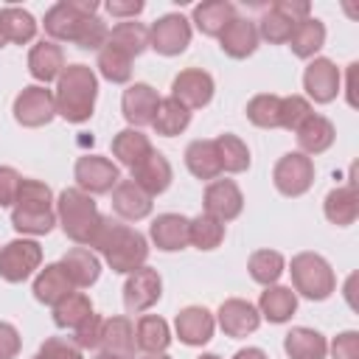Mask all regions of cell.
Here are the masks:
<instances>
[{"mask_svg": "<svg viewBox=\"0 0 359 359\" xmlns=\"http://www.w3.org/2000/svg\"><path fill=\"white\" fill-rule=\"evenodd\" d=\"M87 250L101 252L112 272L129 275V272H135V269H140L146 264V258H149V238L140 230L123 224L121 219L101 216V224L93 233Z\"/></svg>", "mask_w": 359, "mask_h": 359, "instance_id": "obj_1", "label": "cell"}, {"mask_svg": "<svg viewBox=\"0 0 359 359\" xmlns=\"http://www.w3.org/2000/svg\"><path fill=\"white\" fill-rule=\"evenodd\" d=\"M95 98H98V76L90 65H65L62 76L56 79L53 101H56V115L65 118L67 123H84L95 112Z\"/></svg>", "mask_w": 359, "mask_h": 359, "instance_id": "obj_2", "label": "cell"}, {"mask_svg": "<svg viewBox=\"0 0 359 359\" xmlns=\"http://www.w3.org/2000/svg\"><path fill=\"white\" fill-rule=\"evenodd\" d=\"M53 210H56V222L65 230V236L79 247L90 244V238L98 230L101 216H104V213H98V205L93 202V196L79 188H65L56 196Z\"/></svg>", "mask_w": 359, "mask_h": 359, "instance_id": "obj_3", "label": "cell"}, {"mask_svg": "<svg viewBox=\"0 0 359 359\" xmlns=\"http://www.w3.org/2000/svg\"><path fill=\"white\" fill-rule=\"evenodd\" d=\"M289 275H292V289L294 294L306 297V300H328L337 292V275L334 266L328 264V258H323L320 252H297L289 261Z\"/></svg>", "mask_w": 359, "mask_h": 359, "instance_id": "obj_4", "label": "cell"}, {"mask_svg": "<svg viewBox=\"0 0 359 359\" xmlns=\"http://www.w3.org/2000/svg\"><path fill=\"white\" fill-rule=\"evenodd\" d=\"M98 3L95 0H59L45 11L42 28L50 42H76L84 20L95 17Z\"/></svg>", "mask_w": 359, "mask_h": 359, "instance_id": "obj_5", "label": "cell"}, {"mask_svg": "<svg viewBox=\"0 0 359 359\" xmlns=\"http://www.w3.org/2000/svg\"><path fill=\"white\" fill-rule=\"evenodd\" d=\"M42 269V247L34 238H14L0 247V278L6 283H22Z\"/></svg>", "mask_w": 359, "mask_h": 359, "instance_id": "obj_6", "label": "cell"}, {"mask_svg": "<svg viewBox=\"0 0 359 359\" xmlns=\"http://www.w3.org/2000/svg\"><path fill=\"white\" fill-rule=\"evenodd\" d=\"M14 121L25 129H39L48 126L56 118V101H53V90L42 87V84H28L17 93L14 98Z\"/></svg>", "mask_w": 359, "mask_h": 359, "instance_id": "obj_7", "label": "cell"}, {"mask_svg": "<svg viewBox=\"0 0 359 359\" xmlns=\"http://www.w3.org/2000/svg\"><path fill=\"white\" fill-rule=\"evenodd\" d=\"M272 182L278 194L289 199L303 196L314 185V160L306 157L303 151H286L272 168Z\"/></svg>", "mask_w": 359, "mask_h": 359, "instance_id": "obj_8", "label": "cell"}, {"mask_svg": "<svg viewBox=\"0 0 359 359\" xmlns=\"http://www.w3.org/2000/svg\"><path fill=\"white\" fill-rule=\"evenodd\" d=\"M191 20L171 11V14H163L151 22L149 28V48L157 50L160 56H180L188 50L191 45Z\"/></svg>", "mask_w": 359, "mask_h": 359, "instance_id": "obj_9", "label": "cell"}, {"mask_svg": "<svg viewBox=\"0 0 359 359\" xmlns=\"http://www.w3.org/2000/svg\"><path fill=\"white\" fill-rule=\"evenodd\" d=\"M73 177H76V188L90 196L109 194L121 182L118 165L104 154H81L73 165Z\"/></svg>", "mask_w": 359, "mask_h": 359, "instance_id": "obj_10", "label": "cell"}, {"mask_svg": "<svg viewBox=\"0 0 359 359\" xmlns=\"http://www.w3.org/2000/svg\"><path fill=\"white\" fill-rule=\"evenodd\" d=\"M160 297H163V278H160V272L154 266L143 264L140 269H135V272L126 275V283H123V309L129 314L149 311Z\"/></svg>", "mask_w": 359, "mask_h": 359, "instance_id": "obj_11", "label": "cell"}, {"mask_svg": "<svg viewBox=\"0 0 359 359\" xmlns=\"http://www.w3.org/2000/svg\"><path fill=\"white\" fill-rule=\"evenodd\" d=\"M306 98L314 104H331L342 90V73L328 56H314L303 70Z\"/></svg>", "mask_w": 359, "mask_h": 359, "instance_id": "obj_12", "label": "cell"}, {"mask_svg": "<svg viewBox=\"0 0 359 359\" xmlns=\"http://www.w3.org/2000/svg\"><path fill=\"white\" fill-rule=\"evenodd\" d=\"M213 93H216V81L202 67H185L171 81V98H177L188 112L208 107L213 101Z\"/></svg>", "mask_w": 359, "mask_h": 359, "instance_id": "obj_13", "label": "cell"}, {"mask_svg": "<svg viewBox=\"0 0 359 359\" xmlns=\"http://www.w3.org/2000/svg\"><path fill=\"white\" fill-rule=\"evenodd\" d=\"M244 210V194L236 180H210L202 194V213L219 219L222 224L238 219Z\"/></svg>", "mask_w": 359, "mask_h": 359, "instance_id": "obj_14", "label": "cell"}, {"mask_svg": "<svg viewBox=\"0 0 359 359\" xmlns=\"http://www.w3.org/2000/svg\"><path fill=\"white\" fill-rule=\"evenodd\" d=\"M213 317H216V325L227 337H233V339H244V337L255 334L258 325H261V314H258L255 303H250L244 297H227V300H222V306L216 309Z\"/></svg>", "mask_w": 359, "mask_h": 359, "instance_id": "obj_15", "label": "cell"}, {"mask_svg": "<svg viewBox=\"0 0 359 359\" xmlns=\"http://www.w3.org/2000/svg\"><path fill=\"white\" fill-rule=\"evenodd\" d=\"M213 331H216V317L205 306H185L174 317V334L188 348L208 345L213 339Z\"/></svg>", "mask_w": 359, "mask_h": 359, "instance_id": "obj_16", "label": "cell"}, {"mask_svg": "<svg viewBox=\"0 0 359 359\" xmlns=\"http://www.w3.org/2000/svg\"><path fill=\"white\" fill-rule=\"evenodd\" d=\"M160 107V95L151 84L146 81H135L123 90L121 95V112L126 118V123L132 129H140V126H151L154 121V112Z\"/></svg>", "mask_w": 359, "mask_h": 359, "instance_id": "obj_17", "label": "cell"}, {"mask_svg": "<svg viewBox=\"0 0 359 359\" xmlns=\"http://www.w3.org/2000/svg\"><path fill=\"white\" fill-rule=\"evenodd\" d=\"M188 224L191 219L182 213H160L149 224V241L163 252H180L188 247Z\"/></svg>", "mask_w": 359, "mask_h": 359, "instance_id": "obj_18", "label": "cell"}, {"mask_svg": "<svg viewBox=\"0 0 359 359\" xmlns=\"http://www.w3.org/2000/svg\"><path fill=\"white\" fill-rule=\"evenodd\" d=\"M216 39H219V48L230 59H247V56H252L255 48H258V42H261L255 22L247 20V17H238V14L222 28V34Z\"/></svg>", "mask_w": 359, "mask_h": 359, "instance_id": "obj_19", "label": "cell"}, {"mask_svg": "<svg viewBox=\"0 0 359 359\" xmlns=\"http://www.w3.org/2000/svg\"><path fill=\"white\" fill-rule=\"evenodd\" d=\"M151 196L135 182V180H121L112 188V210L118 213V219L123 222H140L146 216H151Z\"/></svg>", "mask_w": 359, "mask_h": 359, "instance_id": "obj_20", "label": "cell"}, {"mask_svg": "<svg viewBox=\"0 0 359 359\" xmlns=\"http://www.w3.org/2000/svg\"><path fill=\"white\" fill-rule=\"evenodd\" d=\"M65 70V50L59 42L50 39H39L36 45H31L28 50V73L31 79H36L42 87L48 81H56Z\"/></svg>", "mask_w": 359, "mask_h": 359, "instance_id": "obj_21", "label": "cell"}, {"mask_svg": "<svg viewBox=\"0 0 359 359\" xmlns=\"http://www.w3.org/2000/svg\"><path fill=\"white\" fill-rule=\"evenodd\" d=\"M129 180H135V182L154 199V196H160V194H165V191L171 188L174 168H171V163L165 160V154L151 151L143 163H137V165L132 168V177H129Z\"/></svg>", "mask_w": 359, "mask_h": 359, "instance_id": "obj_22", "label": "cell"}, {"mask_svg": "<svg viewBox=\"0 0 359 359\" xmlns=\"http://www.w3.org/2000/svg\"><path fill=\"white\" fill-rule=\"evenodd\" d=\"M255 309H258L261 320H266L272 325H280V323H289L294 317V311H297V294H294L292 286L272 283V286H264Z\"/></svg>", "mask_w": 359, "mask_h": 359, "instance_id": "obj_23", "label": "cell"}, {"mask_svg": "<svg viewBox=\"0 0 359 359\" xmlns=\"http://www.w3.org/2000/svg\"><path fill=\"white\" fill-rule=\"evenodd\" d=\"M59 264L67 272L73 289H90L101 278V258L87 247H70Z\"/></svg>", "mask_w": 359, "mask_h": 359, "instance_id": "obj_24", "label": "cell"}, {"mask_svg": "<svg viewBox=\"0 0 359 359\" xmlns=\"http://www.w3.org/2000/svg\"><path fill=\"white\" fill-rule=\"evenodd\" d=\"M101 351L121 356V359H135V323L129 317H109L104 320V331H101Z\"/></svg>", "mask_w": 359, "mask_h": 359, "instance_id": "obj_25", "label": "cell"}, {"mask_svg": "<svg viewBox=\"0 0 359 359\" xmlns=\"http://www.w3.org/2000/svg\"><path fill=\"white\" fill-rule=\"evenodd\" d=\"M297 151H303L306 157H314V154H323V151H328L331 146H334V140H337V129H334V123L325 118V115H311L297 132Z\"/></svg>", "mask_w": 359, "mask_h": 359, "instance_id": "obj_26", "label": "cell"}, {"mask_svg": "<svg viewBox=\"0 0 359 359\" xmlns=\"http://www.w3.org/2000/svg\"><path fill=\"white\" fill-rule=\"evenodd\" d=\"M151 151H154V146H151L149 135H143L140 129L126 126V129H121V132L112 137V157H115L121 165H126L129 171H132L137 163H143Z\"/></svg>", "mask_w": 359, "mask_h": 359, "instance_id": "obj_27", "label": "cell"}, {"mask_svg": "<svg viewBox=\"0 0 359 359\" xmlns=\"http://www.w3.org/2000/svg\"><path fill=\"white\" fill-rule=\"evenodd\" d=\"M323 213L331 224L337 227H351L359 216V194L356 188L351 185H339V188H331L323 199Z\"/></svg>", "mask_w": 359, "mask_h": 359, "instance_id": "obj_28", "label": "cell"}, {"mask_svg": "<svg viewBox=\"0 0 359 359\" xmlns=\"http://www.w3.org/2000/svg\"><path fill=\"white\" fill-rule=\"evenodd\" d=\"M70 292H76V289H73L67 272L62 269V264H45L34 278V297L45 306H56Z\"/></svg>", "mask_w": 359, "mask_h": 359, "instance_id": "obj_29", "label": "cell"}, {"mask_svg": "<svg viewBox=\"0 0 359 359\" xmlns=\"http://www.w3.org/2000/svg\"><path fill=\"white\" fill-rule=\"evenodd\" d=\"M236 17V6L227 3V0H205V3H196L194 11H191V22L199 34L205 36H219L222 28Z\"/></svg>", "mask_w": 359, "mask_h": 359, "instance_id": "obj_30", "label": "cell"}, {"mask_svg": "<svg viewBox=\"0 0 359 359\" xmlns=\"http://www.w3.org/2000/svg\"><path fill=\"white\" fill-rule=\"evenodd\" d=\"M283 351L289 359H325L328 356V339L314 328L297 325L283 337Z\"/></svg>", "mask_w": 359, "mask_h": 359, "instance_id": "obj_31", "label": "cell"}, {"mask_svg": "<svg viewBox=\"0 0 359 359\" xmlns=\"http://www.w3.org/2000/svg\"><path fill=\"white\" fill-rule=\"evenodd\" d=\"M185 165L196 180H219L222 165H219V154H216V143L213 140H191L185 146Z\"/></svg>", "mask_w": 359, "mask_h": 359, "instance_id": "obj_32", "label": "cell"}, {"mask_svg": "<svg viewBox=\"0 0 359 359\" xmlns=\"http://www.w3.org/2000/svg\"><path fill=\"white\" fill-rule=\"evenodd\" d=\"M135 345L143 353H165L171 345V328L157 314H143L135 325Z\"/></svg>", "mask_w": 359, "mask_h": 359, "instance_id": "obj_33", "label": "cell"}, {"mask_svg": "<svg viewBox=\"0 0 359 359\" xmlns=\"http://www.w3.org/2000/svg\"><path fill=\"white\" fill-rule=\"evenodd\" d=\"M286 45L292 48V53L297 59H314L320 53V48L325 45V25H323V20H317V17L300 20L294 25V31H292Z\"/></svg>", "mask_w": 359, "mask_h": 359, "instance_id": "obj_34", "label": "cell"}, {"mask_svg": "<svg viewBox=\"0 0 359 359\" xmlns=\"http://www.w3.org/2000/svg\"><path fill=\"white\" fill-rule=\"evenodd\" d=\"M36 28H39V22L34 20L31 11H25V8H20V6H6V8H0V31H3L6 42L28 45V42L36 36Z\"/></svg>", "mask_w": 359, "mask_h": 359, "instance_id": "obj_35", "label": "cell"}, {"mask_svg": "<svg viewBox=\"0 0 359 359\" xmlns=\"http://www.w3.org/2000/svg\"><path fill=\"white\" fill-rule=\"evenodd\" d=\"M107 42L135 59L149 48V28L143 22H137V20H123V22H115L109 28V39Z\"/></svg>", "mask_w": 359, "mask_h": 359, "instance_id": "obj_36", "label": "cell"}, {"mask_svg": "<svg viewBox=\"0 0 359 359\" xmlns=\"http://www.w3.org/2000/svg\"><path fill=\"white\" fill-rule=\"evenodd\" d=\"M191 123V112L177 101V98H160V107L154 112V121H151V129L163 137H177L188 129Z\"/></svg>", "mask_w": 359, "mask_h": 359, "instance_id": "obj_37", "label": "cell"}, {"mask_svg": "<svg viewBox=\"0 0 359 359\" xmlns=\"http://www.w3.org/2000/svg\"><path fill=\"white\" fill-rule=\"evenodd\" d=\"M213 143H216V154H219V165H222V171H227V174H241V171L250 168L252 157H250L247 143H244L238 135L224 132V135L213 137Z\"/></svg>", "mask_w": 359, "mask_h": 359, "instance_id": "obj_38", "label": "cell"}, {"mask_svg": "<svg viewBox=\"0 0 359 359\" xmlns=\"http://www.w3.org/2000/svg\"><path fill=\"white\" fill-rule=\"evenodd\" d=\"M247 272L255 283L261 286H272L280 280V275L286 272V258L278 250H255L247 261Z\"/></svg>", "mask_w": 359, "mask_h": 359, "instance_id": "obj_39", "label": "cell"}, {"mask_svg": "<svg viewBox=\"0 0 359 359\" xmlns=\"http://www.w3.org/2000/svg\"><path fill=\"white\" fill-rule=\"evenodd\" d=\"M56 199H53V191L48 182L42 180H31V177H22L20 182V191H17V202L14 208L17 210H31V213H48L53 210Z\"/></svg>", "mask_w": 359, "mask_h": 359, "instance_id": "obj_40", "label": "cell"}, {"mask_svg": "<svg viewBox=\"0 0 359 359\" xmlns=\"http://www.w3.org/2000/svg\"><path fill=\"white\" fill-rule=\"evenodd\" d=\"M224 233L227 230H224V224L219 219H213L208 213H199L188 224V244L202 250V252H210V250H216L224 241Z\"/></svg>", "mask_w": 359, "mask_h": 359, "instance_id": "obj_41", "label": "cell"}, {"mask_svg": "<svg viewBox=\"0 0 359 359\" xmlns=\"http://www.w3.org/2000/svg\"><path fill=\"white\" fill-rule=\"evenodd\" d=\"M247 121L258 129H280V95L258 93L247 101Z\"/></svg>", "mask_w": 359, "mask_h": 359, "instance_id": "obj_42", "label": "cell"}, {"mask_svg": "<svg viewBox=\"0 0 359 359\" xmlns=\"http://www.w3.org/2000/svg\"><path fill=\"white\" fill-rule=\"evenodd\" d=\"M93 314V300L84 292H70L53 306V323L56 328H76Z\"/></svg>", "mask_w": 359, "mask_h": 359, "instance_id": "obj_43", "label": "cell"}, {"mask_svg": "<svg viewBox=\"0 0 359 359\" xmlns=\"http://www.w3.org/2000/svg\"><path fill=\"white\" fill-rule=\"evenodd\" d=\"M95 67L98 73L112 81V84H126L132 79V56H126L123 50H118L115 45H104L98 50V59H95Z\"/></svg>", "mask_w": 359, "mask_h": 359, "instance_id": "obj_44", "label": "cell"}, {"mask_svg": "<svg viewBox=\"0 0 359 359\" xmlns=\"http://www.w3.org/2000/svg\"><path fill=\"white\" fill-rule=\"evenodd\" d=\"M56 210L48 213H31V210H11V227L20 236H48L56 227Z\"/></svg>", "mask_w": 359, "mask_h": 359, "instance_id": "obj_45", "label": "cell"}, {"mask_svg": "<svg viewBox=\"0 0 359 359\" xmlns=\"http://www.w3.org/2000/svg\"><path fill=\"white\" fill-rule=\"evenodd\" d=\"M258 39H266V42H272V45H286L289 42V36H292V31H294V22L292 20H286L280 11H275L272 6L261 14V20H258Z\"/></svg>", "mask_w": 359, "mask_h": 359, "instance_id": "obj_46", "label": "cell"}, {"mask_svg": "<svg viewBox=\"0 0 359 359\" xmlns=\"http://www.w3.org/2000/svg\"><path fill=\"white\" fill-rule=\"evenodd\" d=\"M311 115L314 107L306 95H280V129L297 132Z\"/></svg>", "mask_w": 359, "mask_h": 359, "instance_id": "obj_47", "label": "cell"}, {"mask_svg": "<svg viewBox=\"0 0 359 359\" xmlns=\"http://www.w3.org/2000/svg\"><path fill=\"white\" fill-rule=\"evenodd\" d=\"M107 39H109V28H107V22L95 14V17L84 20V25H81V31H79V36H76L73 45H79L81 50H101V48L107 45Z\"/></svg>", "mask_w": 359, "mask_h": 359, "instance_id": "obj_48", "label": "cell"}, {"mask_svg": "<svg viewBox=\"0 0 359 359\" xmlns=\"http://www.w3.org/2000/svg\"><path fill=\"white\" fill-rule=\"evenodd\" d=\"M101 331H104V317L93 311L84 323H79L73 328V342L81 351H95V348H101Z\"/></svg>", "mask_w": 359, "mask_h": 359, "instance_id": "obj_49", "label": "cell"}, {"mask_svg": "<svg viewBox=\"0 0 359 359\" xmlns=\"http://www.w3.org/2000/svg\"><path fill=\"white\" fill-rule=\"evenodd\" d=\"M36 353H39V359H84L81 348L65 337H48Z\"/></svg>", "mask_w": 359, "mask_h": 359, "instance_id": "obj_50", "label": "cell"}, {"mask_svg": "<svg viewBox=\"0 0 359 359\" xmlns=\"http://www.w3.org/2000/svg\"><path fill=\"white\" fill-rule=\"evenodd\" d=\"M334 359H359V331H342L328 342Z\"/></svg>", "mask_w": 359, "mask_h": 359, "instance_id": "obj_51", "label": "cell"}, {"mask_svg": "<svg viewBox=\"0 0 359 359\" xmlns=\"http://www.w3.org/2000/svg\"><path fill=\"white\" fill-rule=\"evenodd\" d=\"M22 174L11 165H0V208H14Z\"/></svg>", "mask_w": 359, "mask_h": 359, "instance_id": "obj_52", "label": "cell"}, {"mask_svg": "<svg viewBox=\"0 0 359 359\" xmlns=\"http://www.w3.org/2000/svg\"><path fill=\"white\" fill-rule=\"evenodd\" d=\"M20 351H22V337H20V331H17L11 323L0 320V359H17Z\"/></svg>", "mask_w": 359, "mask_h": 359, "instance_id": "obj_53", "label": "cell"}, {"mask_svg": "<svg viewBox=\"0 0 359 359\" xmlns=\"http://www.w3.org/2000/svg\"><path fill=\"white\" fill-rule=\"evenodd\" d=\"M272 8L280 11L286 20H292L294 25H297L300 20H306V17H311V6H309V0H275Z\"/></svg>", "mask_w": 359, "mask_h": 359, "instance_id": "obj_54", "label": "cell"}, {"mask_svg": "<svg viewBox=\"0 0 359 359\" xmlns=\"http://www.w3.org/2000/svg\"><path fill=\"white\" fill-rule=\"evenodd\" d=\"M104 8L123 22V20H135L146 6H143V0H109Z\"/></svg>", "mask_w": 359, "mask_h": 359, "instance_id": "obj_55", "label": "cell"}, {"mask_svg": "<svg viewBox=\"0 0 359 359\" xmlns=\"http://www.w3.org/2000/svg\"><path fill=\"white\" fill-rule=\"evenodd\" d=\"M233 359H269V356H266V351H264V348H252V345H247V348L236 351V353H233Z\"/></svg>", "mask_w": 359, "mask_h": 359, "instance_id": "obj_56", "label": "cell"}, {"mask_svg": "<svg viewBox=\"0 0 359 359\" xmlns=\"http://www.w3.org/2000/svg\"><path fill=\"white\" fill-rule=\"evenodd\" d=\"M356 67H359L356 62H353V65H348V84H345V93H348V104H351V107H356V98H353V87H356V81H353V79H356Z\"/></svg>", "mask_w": 359, "mask_h": 359, "instance_id": "obj_57", "label": "cell"}, {"mask_svg": "<svg viewBox=\"0 0 359 359\" xmlns=\"http://www.w3.org/2000/svg\"><path fill=\"white\" fill-rule=\"evenodd\" d=\"M140 359H171L168 353H143Z\"/></svg>", "mask_w": 359, "mask_h": 359, "instance_id": "obj_58", "label": "cell"}, {"mask_svg": "<svg viewBox=\"0 0 359 359\" xmlns=\"http://www.w3.org/2000/svg\"><path fill=\"white\" fill-rule=\"evenodd\" d=\"M95 359H121V356H112V353H104V351H101Z\"/></svg>", "mask_w": 359, "mask_h": 359, "instance_id": "obj_59", "label": "cell"}, {"mask_svg": "<svg viewBox=\"0 0 359 359\" xmlns=\"http://www.w3.org/2000/svg\"><path fill=\"white\" fill-rule=\"evenodd\" d=\"M196 359H222V356H216V353H202V356H196Z\"/></svg>", "mask_w": 359, "mask_h": 359, "instance_id": "obj_60", "label": "cell"}, {"mask_svg": "<svg viewBox=\"0 0 359 359\" xmlns=\"http://www.w3.org/2000/svg\"><path fill=\"white\" fill-rule=\"evenodd\" d=\"M3 45H6V36H3V31H0V48H3Z\"/></svg>", "mask_w": 359, "mask_h": 359, "instance_id": "obj_61", "label": "cell"}, {"mask_svg": "<svg viewBox=\"0 0 359 359\" xmlns=\"http://www.w3.org/2000/svg\"><path fill=\"white\" fill-rule=\"evenodd\" d=\"M31 359H39V353H36V356H31Z\"/></svg>", "mask_w": 359, "mask_h": 359, "instance_id": "obj_62", "label": "cell"}]
</instances>
